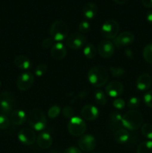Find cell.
Here are the masks:
<instances>
[{"instance_id": "21", "label": "cell", "mask_w": 152, "mask_h": 153, "mask_svg": "<svg viewBox=\"0 0 152 153\" xmlns=\"http://www.w3.org/2000/svg\"><path fill=\"white\" fill-rule=\"evenodd\" d=\"M115 140L119 144H125L128 143L131 139V135H130L129 131L127 129L124 128H120L117 130L115 133Z\"/></svg>"}, {"instance_id": "12", "label": "cell", "mask_w": 152, "mask_h": 153, "mask_svg": "<svg viewBox=\"0 0 152 153\" xmlns=\"http://www.w3.org/2000/svg\"><path fill=\"white\" fill-rule=\"evenodd\" d=\"M18 139L23 144L32 145L36 140V134L32 128H24L18 133Z\"/></svg>"}, {"instance_id": "42", "label": "cell", "mask_w": 152, "mask_h": 153, "mask_svg": "<svg viewBox=\"0 0 152 153\" xmlns=\"http://www.w3.org/2000/svg\"><path fill=\"white\" fill-rule=\"evenodd\" d=\"M146 19L149 23L152 24V10H149L146 14Z\"/></svg>"}, {"instance_id": "24", "label": "cell", "mask_w": 152, "mask_h": 153, "mask_svg": "<svg viewBox=\"0 0 152 153\" xmlns=\"http://www.w3.org/2000/svg\"><path fill=\"white\" fill-rule=\"evenodd\" d=\"M83 55L87 59H92L96 55V49L92 43H88L83 48Z\"/></svg>"}, {"instance_id": "23", "label": "cell", "mask_w": 152, "mask_h": 153, "mask_svg": "<svg viewBox=\"0 0 152 153\" xmlns=\"http://www.w3.org/2000/svg\"><path fill=\"white\" fill-rule=\"evenodd\" d=\"M94 99L95 102L99 105H104L107 103V97L105 93L100 89H97L94 93Z\"/></svg>"}, {"instance_id": "18", "label": "cell", "mask_w": 152, "mask_h": 153, "mask_svg": "<svg viewBox=\"0 0 152 153\" xmlns=\"http://www.w3.org/2000/svg\"><path fill=\"white\" fill-rule=\"evenodd\" d=\"M37 142L41 149H49L52 144V138L51 134L46 131H42L37 137Z\"/></svg>"}, {"instance_id": "19", "label": "cell", "mask_w": 152, "mask_h": 153, "mask_svg": "<svg viewBox=\"0 0 152 153\" xmlns=\"http://www.w3.org/2000/svg\"><path fill=\"white\" fill-rule=\"evenodd\" d=\"M82 13L86 19H92L95 18L98 13V7L93 2H86L82 8Z\"/></svg>"}, {"instance_id": "26", "label": "cell", "mask_w": 152, "mask_h": 153, "mask_svg": "<svg viewBox=\"0 0 152 153\" xmlns=\"http://www.w3.org/2000/svg\"><path fill=\"white\" fill-rule=\"evenodd\" d=\"M142 134L144 137L148 140H152V124L145 123L143 124L141 128Z\"/></svg>"}, {"instance_id": "9", "label": "cell", "mask_w": 152, "mask_h": 153, "mask_svg": "<svg viewBox=\"0 0 152 153\" xmlns=\"http://www.w3.org/2000/svg\"><path fill=\"white\" fill-rule=\"evenodd\" d=\"M135 40L134 34L130 31H123L116 36V38L113 39V44L116 47L122 48L126 47L129 45L132 44Z\"/></svg>"}, {"instance_id": "39", "label": "cell", "mask_w": 152, "mask_h": 153, "mask_svg": "<svg viewBox=\"0 0 152 153\" xmlns=\"http://www.w3.org/2000/svg\"><path fill=\"white\" fill-rule=\"evenodd\" d=\"M54 44H55V40L52 37H47V38L44 39L42 42V46H43V49L52 48Z\"/></svg>"}, {"instance_id": "6", "label": "cell", "mask_w": 152, "mask_h": 153, "mask_svg": "<svg viewBox=\"0 0 152 153\" xmlns=\"http://www.w3.org/2000/svg\"><path fill=\"white\" fill-rule=\"evenodd\" d=\"M119 31V22L115 19H110L103 23L101 28V34L105 38L114 39L118 35Z\"/></svg>"}, {"instance_id": "14", "label": "cell", "mask_w": 152, "mask_h": 153, "mask_svg": "<svg viewBox=\"0 0 152 153\" xmlns=\"http://www.w3.org/2000/svg\"><path fill=\"white\" fill-rule=\"evenodd\" d=\"M80 114L83 119L88 121H92L98 117L99 111H98V108L92 105H86L82 108Z\"/></svg>"}, {"instance_id": "22", "label": "cell", "mask_w": 152, "mask_h": 153, "mask_svg": "<svg viewBox=\"0 0 152 153\" xmlns=\"http://www.w3.org/2000/svg\"><path fill=\"white\" fill-rule=\"evenodd\" d=\"M137 153H152V140H146L139 143Z\"/></svg>"}, {"instance_id": "45", "label": "cell", "mask_w": 152, "mask_h": 153, "mask_svg": "<svg viewBox=\"0 0 152 153\" xmlns=\"http://www.w3.org/2000/svg\"><path fill=\"white\" fill-rule=\"evenodd\" d=\"M49 153H61V152H60L59 151H58V150H52V151H51V152Z\"/></svg>"}, {"instance_id": "20", "label": "cell", "mask_w": 152, "mask_h": 153, "mask_svg": "<svg viewBox=\"0 0 152 153\" xmlns=\"http://www.w3.org/2000/svg\"><path fill=\"white\" fill-rule=\"evenodd\" d=\"M14 64L16 67L22 70H28L32 67V63L28 57L25 55H17L14 58Z\"/></svg>"}, {"instance_id": "16", "label": "cell", "mask_w": 152, "mask_h": 153, "mask_svg": "<svg viewBox=\"0 0 152 153\" xmlns=\"http://www.w3.org/2000/svg\"><path fill=\"white\" fill-rule=\"evenodd\" d=\"M151 85V77L148 73H143L140 75L137 79L136 86L139 91H148Z\"/></svg>"}, {"instance_id": "33", "label": "cell", "mask_w": 152, "mask_h": 153, "mask_svg": "<svg viewBox=\"0 0 152 153\" xmlns=\"http://www.w3.org/2000/svg\"><path fill=\"white\" fill-rule=\"evenodd\" d=\"M62 114L64 117L67 118V119H71L74 117L75 114V111L73 110V108L70 106L66 105L63 108L62 110Z\"/></svg>"}, {"instance_id": "30", "label": "cell", "mask_w": 152, "mask_h": 153, "mask_svg": "<svg viewBox=\"0 0 152 153\" xmlns=\"http://www.w3.org/2000/svg\"><path fill=\"white\" fill-rule=\"evenodd\" d=\"M13 104L8 102L0 101V107H1L3 114L5 115L11 113L12 109H13Z\"/></svg>"}, {"instance_id": "10", "label": "cell", "mask_w": 152, "mask_h": 153, "mask_svg": "<svg viewBox=\"0 0 152 153\" xmlns=\"http://www.w3.org/2000/svg\"><path fill=\"white\" fill-rule=\"evenodd\" d=\"M97 52L101 58H110L114 54L115 46L113 42L110 41V40H102L98 43Z\"/></svg>"}, {"instance_id": "11", "label": "cell", "mask_w": 152, "mask_h": 153, "mask_svg": "<svg viewBox=\"0 0 152 153\" xmlns=\"http://www.w3.org/2000/svg\"><path fill=\"white\" fill-rule=\"evenodd\" d=\"M77 143L81 150L84 152H91L96 146V139L92 134H83L79 138Z\"/></svg>"}, {"instance_id": "41", "label": "cell", "mask_w": 152, "mask_h": 153, "mask_svg": "<svg viewBox=\"0 0 152 153\" xmlns=\"http://www.w3.org/2000/svg\"><path fill=\"white\" fill-rule=\"evenodd\" d=\"M142 3L144 7L147 8H152V0H142Z\"/></svg>"}, {"instance_id": "27", "label": "cell", "mask_w": 152, "mask_h": 153, "mask_svg": "<svg viewBox=\"0 0 152 153\" xmlns=\"http://www.w3.org/2000/svg\"><path fill=\"white\" fill-rule=\"evenodd\" d=\"M110 73L112 76L115 78H122L125 75V70L122 67H110Z\"/></svg>"}, {"instance_id": "13", "label": "cell", "mask_w": 152, "mask_h": 153, "mask_svg": "<svg viewBox=\"0 0 152 153\" xmlns=\"http://www.w3.org/2000/svg\"><path fill=\"white\" fill-rule=\"evenodd\" d=\"M105 92L109 97L117 98L124 92V86L118 81H113L107 84L105 87Z\"/></svg>"}, {"instance_id": "38", "label": "cell", "mask_w": 152, "mask_h": 153, "mask_svg": "<svg viewBox=\"0 0 152 153\" xmlns=\"http://www.w3.org/2000/svg\"><path fill=\"white\" fill-rule=\"evenodd\" d=\"M113 105L115 108L118 109V110H122V109L125 108V102L122 99L117 98L113 102Z\"/></svg>"}, {"instance_id": "5", "label": "cell", "mask_w": 152, "mask_h": 153, "mask_svg": "<svg viewBox=\"0 0 152 153\" xmlns=\"http://www.w3.org/2000/svg\"><path fill=\"white\" fill-rule=\"evenodd\" d=\"M67 128L71 135L74 137H80L86 131V125L83 119L78 117H73L69 121Z\"/></svg>"}, {"instance_id": "44", "label": "cell", "mask_w": 152, "mask_h": 153, "mask_svg": "<svg viewBox=\"0 0 152 153\" xmlns=\"http://www.w3.org/2000/svg\"><path fill=\"white\" fill-rule=\"evenodd\" d=\"M113 1H114L116 3H117V4H125V3H126L127 0H113Z\"/></svg>"}, {"instance_id": "8", "label": "cell", "mask_w": 152, "mask_h": 153, "mask_svg": "<svg viewBox=\"0 0 152 153\" xmlns=\"http://www.w3.org/2000/svg\"><path fill=\"white\" fill-rule=\"evenodd\" d=\"M34 82V77L30 72H24L19 76L16 80V87L19 91H25L32 87Z\"/></svg>"}, {"instance_id": "31", "label": "cell", "mask_w": 152, "mask_h": 153, "mask_svg": "<svg viewBox=\"0 0 152 153\" xmlns=\"http://www.w3.org/2000/svg\"><path fill=\"white\" fill-rule=\"evenodd\" d=\"M47 70L48 67L46 64H40L36 67L35 70H34V74L37 77H41L47 72Z\"/></svg>"}, {"instance_id": "37", "label": "cell", "mask_w": 152, "mask_h": 153, "mask_svg": "<svg viewBox=\"0 0 152 153\" xmlns=\"http://www.w3.org/2000/svg\"><path fill=\"white\" fill-rule=\"evenodd\" d=\"M110 119L111 120V122L114 123H118L119 122H122V116L119 112L113 111L112 113H110Z\"/></svg>"}, {"instance_id": "29", "label": "cell", "mask_w": 152, "mask_h": 153, "mask_svg": "<svg viewBox=\"0 0 152 153\" xmlns=\"http://www.w3.org/2000/svg\"><path fill=\"white\" fill-rule=\"evenodd\" d=\"M0 101H4L8 102L13 104L15 101V98L13 97V94L10 92H7V91H4V92L0 94Z\"/></svg>"}, {"instance_id": "17", "label": "cell", "mask_w": 152, "mask_h": 153, "mask_svg": "<svg viewBox=\"0 0 152 153\" xmlns=\"http://www.w3.org/2000/svg\"><path fill=\"white\" fill-rule=\"evenodd\" d=\"M26 119V114L22 110H15L10 113V122L15 126L22 125Z\"/></svg>"}, {"instance_id": "2", "label": "cell", "mask_w": 152, "mask_h": 153, "mask_svg": "<svg viewBox=\"0 0 152 153\" xmlns=\"http://www.w3.org/2000/svg\"><path fill=\"white\" fill-rule=\"evenodd\" d=\"M143 117L139 111L131 110L122 116V124L128 130L134 131L142 125Z\"/></svg>"}, {"instance_id": "34", "label": "cell", "mask_w": 152, "mask_h": 153, "mask_svg": "<svg viewBox=\"0 0 152 153\" xmlns=\"http://www.w3.org/2000/svg\"><path fill=\"white\" fill-rule=\"evenodd\" d=\"M10 125V119L5 114H0V129H5Z\"/></svg>"}, {"instance_id": "46", "label": "cell", "mask_w": 152, "mask_h": 153, "mask_svg": "<svg viewBox=\"0 0 152 153\" xmlns=\"http://www.w3.org/2000/svg\"><path fill=\"white\" fill-rule=\"evenodd\" d=\"M1 81H0V87H1Z\"/></svg>"}, {"instance_id": "47", "label": "cell", "mask_w": 152, "mask_h": 153, "mask_svg": "<svg viewBox=\"0 0 152 153\" xmlns=\"http://www.w3.org/2000/svg\"><path fill=\"white\" fill-rule=\"evenodd\" d=\"M90 153H98V152H90Z\"/></svg>"}, {"instance_id": "35", "label": "cell", "mask_w": 152, "mask_h": 153, "mask_svg": "<svg viewBox=\"0 0 152 153\" xmlns=\"http://www.w3.org/2000/svg\"><path fill=\"white\" fill-rule=\"evenodd\" d=\"M78 29L80 33L81 34H86V33L89 32V29H90V25L87 21H82L79 23Z\"/></svg>"}, {"instance_id": "25", "label": "cell", "mask_w": 152, "mask_h": 153, "mask_svg": "<svg viewBox=\"0 0 152 153\" xmlns=\"http://www.w3.org/2000/svg\"><path fill=\"white\" fill-rule=\"evenodd\" d=\"M142 56L146 62L152 64V43L148 44L147 46H145L143 49Z\"/></svg>"}, {"instance_id": "43", "label": "cell", "mask_w": 152, "mask_h": 153, "mask_svg": "<svg viewBox=\"0 0 152 153\" xmlns=\"http://www.w3.org/2000/svg\"><path fill=\"white\" fill-rule=\"evenodd\" d=\"M125 55H126V56L128 57V58H133V52L130 49H125Z\"/></svg>"}, {"instance_id": "15", "label": "cell", "mask_w": 152, "mask_h": 153, "mask_svg": "<svg viewBox=\"0 0 152 153\" xmlns=\"http://www.w3.org/2000/svg\"><path fill=\"white\" fill-rule=\"evenodd\" d=\"M66 48L62 43H55L51 48V56L55 60H63L66 55Z\"/></svg>"}, {"instance_id": "4", "label": "cell", "mask_w": 152, "mask_h": 153, "mask_svg": "<svg viewBox=\"0 0 152 153\" xmlns=\"http://www.w3.org/2000/svg\"><path fill=\"white\" fill-rule=\"evenodd\" d=\"M49 34L56 43H62L68 37L69 27L64 21L56 20L51 25Z\"/></svg>"}, {"instance_id": "7", "label": "cell", "mask_w": 152, "mask_h": 153, "mask_svg": "<svg viewBox=\"0 0 152 153\" xmlns=\"http://www.w3.org/2000/svg\"><path fill=\"white\" fill-rule=\"evenodd\" d=\"M67 46L73 50L81 49L86 43V38L81 33H72L66 39Z\"/></svg>"}, {"instance_id": "3", "label": "cell", "mask_w": 152, "mask_h": 153, "mask_svg": "<svg viewBox=\"0 0 152 153\" xmlns=\"http://www.w3.org/2000/svg\"><path fill=\"white\" fill-rule=\"evenodd\" d=\"M27 120L30 127L37 131H43L47 125L46 114L39 108L33 109L27 117Z\"/></svg>"}, {"instance_id": "32", "label": "cell", "mask_w": 152, "mask_h": 153, "mask_svg": "<svg viewBox=\"0 0 152 153\" xmlns=\"http://www.w3.org/2000/svg\"><path fill=\"white\" fill-rule=\"evenodd\" d=\"M140 105V100L137 97H131V99H129V100L128 101L127 103V105L129 108L132 109V110H136L137 108Z\"/></svg>"}, {"instance_id": "1", "label": "cell", "mask_w": 152, "mask_h": 153, "mask_svg": "<svg viewBox=\"0 0 152 153\" xmlns=\"http://www.w3.org/2000/svg\"><path fill=\"white\" fill-rule=\"evenodd\" d=\"M87 79L90 85L98 88L104 86L107 83L109 75L107 70L104 67L96 65L89 69L88 71Z\"/></svg>"}, {"instance_id": "28", "label": "cell", "mask_w": 152, "mask_h": 153, "mask_svg": "<svg viewBox=\"0 0 152 153\" xmlns=\"http://www.w3.org/2000/svg\"><path fill=\"white\" fill-rule=\"evenodd\" d=\"M61 108L58 105H52L48 111V117L50 119H55L61 114Z\"/></svg>"}, {"instance_id": "36", "label": "cell", "mask_w": 152, "mask_h": 153, "mask_svg": "<svg viewBox=\"0 0 152 153\" xmlns=\"http://www.w3.org/2000/svg\"><path fill=\"white\" fill-rule=\"evenodd\" d=\"M143 100L146 105L148 108H152V91H148L143 97Z\"/></svg>"}, {"instance_id": "40", "label": "cell", "mask_w": 152, "mask_h": 153, "mask_svg": "<svg viewBox=\"0 0 152 153\" xmlns=\"http://www.w3.org/2000/svg\"><path fill=\"white\" fill-rule=\"evenodd\" d=\"M63 153H82V152L81 151H80V149H77V147H75V146H70V147L66 148Z\"/></svg>"}]
</instances>
